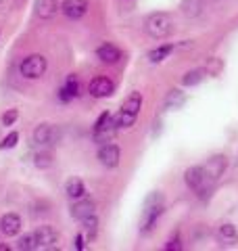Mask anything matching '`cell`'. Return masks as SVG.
<instances>
[{
  "mask_svg": "<svg viewBox=\"0 0 238 251\" xmlns=\"http://www.w3.org/2000/svg\"><path fill=\"white\" fill-rule=\"evenodd\" d=\"M165 211V199L161 193H150L146 201H144V211H142V222H140V230L142 232H150L155 228L157 220L161 218V214Z\"/></svg>",
  "mask_w": 238,
  "mask_h": 251,
  "instance_id": "obj_1",
  "label": "cell"
},
{
  "mask_svg": "<svg viewBox=\"0 0 238 251\" xmlns=\"http://www.w3.org/2000/svg\"><path fill=\"white\" fill-rule=\"evenodd\" d=\"M146 31L157 40H161V38H167L171 31H173V21L167 13H153L146 17Z\"/></svg>",
  "mask_w": 238,
  "mask_h": 251,
  "instance_id": "obj_2",
  "label": "cell"
},
{
  "mask_svg": "<svg viewBox=\"0 0 238 251\" xmlns=\"http://www.w3.org/2000/svg\"><path fill=\"white\" fill-rule=\"evenodd\" d=\"M117 122H115V115L111 113H102L98 117V122L94 124V140L98 145H105V143H111V138L115 136L117 132Z\"/></svg>",
  "mask_w": 238,
  "mask_h": 251,
  "instance_id": "obj_3",
  "label": "cell"
},
{
  "mask_svg": "<svg viewBox=\"0 0 238 251\" xmlns=\"http://www.w3.org/2000/svg\"><path fill=\"white\" fill-rule=\"evenodd\" d=\"M46 67H48V63H46V59L42 57V54H29V57H25L21 61L19 65V72L23 77H29V80H38V77H42Z\"/></svg>",
  "mask_w": 238,
  "mask_h": 251,
  "instance_id": "obj_4",
  "label": "cell"
},
{
  "mask_svg": "<svg viewBox=\"0 0 238 251\" xmlns=\"http://www.w3.org/2000/svg\"><path fill=\"white\" fill-rule=\"evenodd\" d=\"M209 180L211 178L207 174V170H205V166H192L184 172V182L190 191H194V193L205 191V186L209 184Z\"/></svg>",
  "mask_w": 238,
  "mask_h": 251,
  "instance_id": "obj_5",
  "label": "cell"
},
{
  "mask_svg": "<svg viewBox=\"0 0 238 251\" xmlns=\"http://www.w3.org/2000/svg\"><path fill=\"white\" fill-rule=\"evenodd\" d=\"M59 138H61V130L57 128V126H52V124H40V126H36V130H34V140L38 145H42V147L57 145Z\"/></svg>",
  "mask_w": 238,
  "mask_h": 251,
  "instance_id": "obj_6",
  "label": "cell"
},
{
  "mask_svg": "<svg viewBox=\"0 0 238 251\" xmlns=\"http://www.w3.org/2000/svg\"><path fill=\"white\" fill-rule=\"evenodd\" d=\"M113 90H115L113 82H111L109 77H105V75L94 77V80H90V84H88V92L92 94L94 99H107V97L113 94Z\"/></svg>",
  "mask_w": 238,
  "mask_h": 251,
  "instance_id": "obj_7",
  "label": "cell"
},
{
  "mask_svg": "<svg viewBox=\"0 0 238 251\" xmlns=\"http://www.w3.org/2000/svg\"><path fill=\"white\" fill-rule=\"evenodd\" d=\"M61 11L67 19L77 21V19L84 17L86 11H88V0H63Z\"/></svg>",
  "mask_w": 238,
  "mask_h": 251,
  "instance_id": "obj_8",
  "label": "cell"
},
{
  "mask_svg": "<svg viewBox=\"0 0 238 251\" xmlns=\"http://www.w3.org/2000/svg\"><path fill=\"white\" fill-rule=\"evenodd\" d=\"M119 147L113 143H105L100 145L98 149V161L102 163L105 168H117L119 166Z\"/></svg>",
  "mask_w": 238,
  "mask_h": 251,
  "instance_id": "obj_9",
  "label": "cell"
},
{
  "mask_svg": "<svg viewBox=\"0 0 238 251\" xmlns=\"http://www.w3.org/2000/svg\"><path fill=\"white\" fill-rule=\"evenodd\" d=\"M36 241H38V249H52L57 243V230L52 226H40L34 230Z\"/></svg>",
  "mask_w": 238,
  "mask_h": 251,
  "instance_id": "obj_10",
  "label": "cell"
},
{
  "mask_svg": "<svg viewBox=\"0 0 238 251\" xmlns=\"http://www.w3.org/2000/svg\"><path fill=\"white\" fill-rule=\"evenodd\" d=\"M71 216L79 220V222H84V220L96 216V207H94V203L88 199H77V203L71 207Z\"/></svg>",
  "mask_w": 238,
  "mask_h": 251,
  "instance_id": "obj_11",
  "label": "cell"
},
{
  "mask_svg": "<svg viewBox=\"0 0 238 251\" xmlns=\"http://www.w3.org/2000/svg\"><path fill=\"white\" fill-rule=\"evenodd\" d=\"M96 57L102 63H107V65H115V63L121 59V50H119L115 44L105 42V44H100L98 49H96Z\"/></svg>",
  "mask_w": 238,
  "mask_h": 251,
  "instance_id": "obj_12",
  "label": "cell"
},
{
  "mask_svg": "<svg viewBox=\"0 0 238 251\" xmlns=\"http://www.w3.org/2000/svg\"><path fill=\"white\" fill-rule=\"evenodd\" d=\"M21 218L17 214H4L2 218H0V230H2L6 237H15V234H19L21 230Z\"/></svg>",
  "mask_w": 238,
  "mask_h": 251,
  "instance_id": "obj_13",
  "label": "cell"
},
{
  "mask_svg": "<svg viewBox=\"0 0 238 251\" xmlns=\"http://www.w3.org/2000/svg\"><path fill=\"white\" fill-rule=\"evenodd\" d=\"M65 193H67V197L69 199H84L86 197V184H84V180L82 178H77V176H71L67 182H65Z\"/></svg>",
  "mask_w": 238,
  "mask_h": 251,
  "instance_id": "obj_14",
  "label": "cell"
},
{
  "mask_svg": "<svg viewBox=\"0 0 238 251\" xmlns=\"http://www.w3.org/2000/svg\"><path fill=\"white\" fill-rule=\"evenodd\" d=\"M34 9H36V15L40 19H50V17L57 15L59 2H57V0H36Z\"/></svg>",
  "mask_w": 238,
  "mask_h": 251,
  "instance_id": "obj_15",
  "label": "cell"
},
{
  "mask_svg": "<svg viewBox=\"0 0 238 251\" xmlns=\"http://www.w3.org/2000/svg\"><path fill=\"white\" fill-rule=\"evenodd\" d=\"M226 168V161H224V157H211V159L207 161V166H205V170H207V174L211 180H215L217 176H221V172H224Z\"/></svg>",
  "mask_w": 238,
  "mask_h": 251,
  "instance_id": "obj_16",
  "label": "cell"
},
{
  "mask_svg": "<svg viewBox=\"0 0 238 251\" xmlns=\"http://www.w3.org/2000/svg\"><path fill=\"white\" fill-rule=\"evenodd\" d=\"M203 9H205L203 0H184V2H182V11H184V15L190 19L198 17V15L203 13Z\"/></svg>",
  "mask_w": 238,
  "mask_h": 251,
  "instance_id": "obj_17",
  "label": "cell"
},
{
  "mask_svg": "<svg viewBox=\"0 0 238 251\" xmlns=\"http://www.w3.org/2000/svg\"><path fill=\"white\" fill-rule=\"evenodd\" d=\"M140 107H142V94L140 92H132L128 99L123 100V111H128V113H132V115H138V111H140Z\"/></svg>",
  "mask_w": 238,
  "mask_h": 251,
  "instance_id": "obj_18",
  "label": "cell"
},
{
  "mask_svg": "<svg viewBox=\"0 0 238 251\" xmlns=\"http://www.w3.org/2000/svg\"><path fill=\"white\" fill-rule=\"evenodd\" d=\"M171 52H173V44H163V46H157V49H153V50L148 52V61H150V63H159V61L167 59Z\"/></svg>",
  "mask_w": 238,
  "mask_h": 251,
  "instance_id": "obj_19",
  "label": "cell"
},
{
  "mask_svg": "<svg viewBox=\"0 0 238 251\" xmlns=\"http://www.w3.org/2000/svg\"><path fill=\"white\" fill-rule=\"evenodd\" d=\"M184 100H186V97H184V92L182 90H169L167 99H165V107L167 109H178V107L184 105Z\"/></svg>",
  "mask_w": 238,
  "mask_h": 251,
  "instance_id": "obj_20",
  "label": "cell"
},
{
  "mask_svg": "<svg viewBox=\"0 0 238 251\" xmlns=\"http://www.w3.org/2000/svg\"><path fill=\"white\" fill-rule=\"evenodd\" d=\"M17 249L19 251H34L38 249V241H36V234L34 232H27L17 241Z\"/></svg>",
  "mask_w": 238,
  "mask_h": 251,
  "instance_id": "obj_21",
  "label": "cell"
},
{
  "mask_svg": "<svg viewBox=\"0 0 238 251\" xmlns=\"http://www.w3.org/2000/svg\"><path fill=\"white\" fill-rule=\"evenodd\" d=\"M34 163H36V168H40V170L50 168L52 166V153L50 151H40V153H36Z\"/></svg>",
  "mask_w": 238,
  "mask_h": 251,
  "instance_id": "obj_22",
  "label": "cell"
},
{
  "mask_svg": "<svg viewBox=\"0 0 238 251\" xmlns=\"http://www.w3.org/2000/svg\"><path fill=\"white\" fill-rule=\"evenodd\" d=\"M205 77V69H192V72H188L184 77H182V84L184 86H194V84H198Z\"/></svg>",
  "mask_w": 238,
  "mask_h": 251,
  "instance_id": "obj_23",
  "label": "cell"
},
{
  "mask_svg": "<svg viewBox=\"0 0 238 251\" xmlns=\"http://www.w3.org/2000/svg\"><path fill=\"white\" fill-rule=\"evenodd\" d=\"M217 237L219 241H236L238 239V234H236V226L234 224H224V226H219V232H217Z\"/></svg>",
  "mask_w": 238,
  "mask_h": 251,
  "instance_id": "obj_24",
  "label": "cell"
},
{
  "mask_svg": "<svg viewBox=\"0 0 238 251\" xmlns=\"http://www.w3.org/2000/svg\"><path fill=\"white\" fill-rule=\"evenodd\" d=\"M63 88H65L71 97H79V82H77V75L75 74H69L67 77H65V84H63Z\"/></svg>",
  "mask_w": 238,
  "mask_h": 251,
  "instance_id": "obj_25",
  "label": "cell"
},
{
  "mask_svg": "<svg viewBox=\"0 0 238 251\" xmlns=\"http://www.w3.org/2000/svg\"><path fill=\"white\" fill-rule=\"evenodd\" d=\"M115 122H117L119 128H130V126H134V122H136V115H132V113L121 109V111L115 115Z\"/></svg>",
  "mask_w": 238,
  "mask_h": 251,
  "instance_id": "obj_26",
  "label": "cell"
},
{
  "mask_svg": "<svg viewBox=\"0 0 238 251\" xmlns=\"http://www.w3.org/2000/svg\"><path fill=\"white\" fill-rule=\"evenodd\" d=\"M84 228H86V234H88V239H94L96 237V230H98V218L96 216H92L88 220H84Z\"/></svg>",
  "mask_w": 238,
  "mask_h": 251,
  "instance_id": "obj_27",
  "label": "cell"
},
{
  "mask_svg": "<svg viewBox=\"0 0 238 251\" xmlns=\"http://www.w3.org/2000/svg\"><path fill=\"white\" fill-rule=\"evenodd\" d=\"M17 117H19L17 109H9V111L2 115V126H13L15 122H17Z\"/></svg>",
  "mask_w": 238,
  "mask_h": 251,
  "instance_id": "obj_28",
  "label": "cell"
},
{
  "mask_svg": "<svg viewBox=\"0 0 238 251\" xmlns=\"http://www.w3.org/2000/svg\"><path fill=\"white\" fill-rule=\"evenodd\" d=\"M17 140H19V134H17V132H11V134L6 136L2 143H0V149H13L15 145H17Z\"/></svg>",
  "mask_w": 238,
  "mask_h": 251,
  "instance_id": "obj_29",
  "label": "cell"
},
{
  "mask_svg": "<svg viewBox=\"0 0 238 251\" xmlns=\"http://www.w3.org/2000/svg\"><path fill=\"white\" fill-rule=\"evenodd\" d=\"M167 251H176V249H182V243H180V237H171L167 241V245H165Z\"/></svg>",
  "mask_w": 238,
  "mask_h": 251,
  "instance_id": "obj_30",
  "label": "cell"
},
{
  "mask_svg": "<svg viewBox=\"0 0 238 251\" xmlns=\"http://www.w3.org/2000/svg\"><path fill=\"white\" fill-rule=\"evenodd\" d=\"M59 99L63 100V103H69V100H73V97H71V94L65 88H63V86H61V90H59Z\"/></svg>",
  "mask_w": 238,
  "mask_h": 251,
  "instance_id": "obj_31",
  "label": "cell"
},
{
  "mask_svg": "<svg viewBox=\"0 0 238 251\" xmlns=\"http://www.w3.org/2000/svg\"><path fill=\"white\" fill-rule=\"evenodd\" d=\"M219 69H221V63H219L217 59H213V61H209V72H211V74H217V72H219Z\"/></svg>",
  "mask_w": 238,
  "mask_h": 251,
  "instance_id": "obj_32",
  "label": "cell"
},
{
  "mask_svg": "<svg viewBox=\"0 0 238 251\" xmlns=\"http://www.w3.org/2000/svg\"><path fill=\"white\" fill-rule=\"evenodd\" d=\"M75 249H79V251L84 249V237H82V234H77V237H75Z\"/></svg>",
  "mask_w": 238,
  "mask_h": 251,
  "instance_id": "obj_33",
  "label": "cell"
},
{
  "mask_svg": "<svg viewBox=\"0 0 238 251\" xmlns=\"http://www.w3.org/2000/svg\"><path fill=\"white\" fill-rule=\"evenodd\" d=\"M0 251H9V247H6V245H0Z\"/></svg>",
  "mask_w": 238,
  "mask_h": 251,
  "instance_id": "obj_34",
  "label": "cell"
},
{
  "mask_svg": "<svg viewBox=\"0 0 238 251\" xmlns=\"http://www.w3.org/2000/svg\"><path fill=\"white\" fill-rule=\"evenodd\" d=\"M0 2H2V0H0Z\"/></svg>",
  "mask_w": 238,
  "mask_h": 251,
  "instance_id": "obj_35",
  "label": "cell"
}]
</instances>
